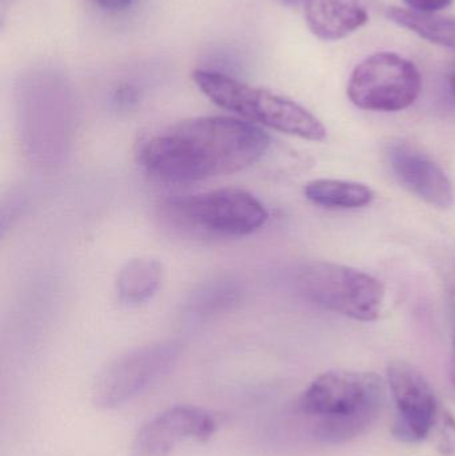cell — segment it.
<instances>
[{
	"label": "cell",
	"mask_w": 455,
	"mask_h": 456,
	"mask_svg": "<svg viewBox=\"0 0 455 456\" xmlns=\"http://www.w3.org/2000/svg\"><path fill=\"white\" fill-rule=\"evenodd\" d=\"M305 19L315 37L339 40L368 23L369 10L365 0H310Z\"/></svg>",
	"instance_id": "11"
},
{
	"label": "cell",
	"mask_w": 455,
	"mask_h": 456,
	"mask_svg": "<svg viewBox=\"0 0 455 456\" xmlns=\"http://www.w3.org/2000/svg\"><path fill=\"white\" fill-rule=\"evenodd\" d=\"M134 0H93L96 5L102 10L111 11V12H118V11H125L133 4Z\"/></svg>",
	"instance_id": "16"
},
{
	"label": "cell",
	"mask_w": 455,
	"mask_h": 456,
	"mask_svg": "<svg viewBox=\"0 0 455 456\" xmlns=\"http://www.w3.org/2000/svg\"><path fill=\"white\" fill-rule=\"evenodd\" d=\"M222 415L203 407L178 404L142 426L131 446L133 456H170L186 441L206 442L215 436Z\"/></svg>",
	"instance_id": "9"
},
{
	"label": "cell",
	"mask_w": 455,
	"mask_h": 456,
	"mask_svg": "<svg viewBox=\"0 0 455 456\" xmlns=\"http://www.w3.org/2000/svg\"><path fill=\"white\" fill-rule=\"evenodd\" d=\"M192 79L211 102L254 125L312 142L325 141L328 135L317 117L286 96L207 69H197Z\"/></svg>",
	"instance_id": "3"
},
{
	"label": "cell",
	"mask_w": 455,
	"mask_h": 456,
	"mask_svg": "<svg viewBox=\"0 0 455 456\" xmlns=\"http://www.w3.org/2000/svg\"><path fill=\"white\" fill-rule=\"evenodd\" d=\"M409 10L419 13H435L449 7L453 0H403Z\"/></svg>",
	"instance_id": "15"
},
{
	"label": "cell",
	"mask_w": 455,
	"mask_h": 456,
	"mask_svg": "<svg viewBox=\"0 0 455 456\" xmlns=\"http://www.w3.org/2000/svg\"><path fill=\"white\" fill-rule=\"evenodd\" d=\"M270 146L259 126L230 117H202L166 126L144 136L136 158L154 178L190 183L240 173Z\"/></svg>",
	"instance_id": "1"
},
{
	"label": "cell",
	"mask_w": 455,
	"mask_h": 456,
	"mask_svg": "<svg viewBox=\"0 0 455 456\" xmlns=\"http://www.w3.org/2000/svg\"><path fill=\"white\" fill-rule=\"evenodd\" d=\"M387 158L395 178L409 192L433 208L453 206V184L432 158L401 142L390 146Z\"/></svg>",
	"instance_id": "10"
},
{
	"label": "cell",
	"mask_w": 455,
	"mask_h": 456,
	"mask_svg": "<svg viewBox=\"0 0 455 456\" xmlns=\"http://www.w3.org/2000/svg\"><path fill=\"white\" fill-rule=\"evenodd\" d=\"M451 90H453V94L455 96V74L453 77H451Z\"/></svg>",
	"instance_id": "19"
},
{
	"label": "cell",
	"mask_w": 455,
	"mask_h": 456,
	"mask_svg": "<svg viewBox=\"0 0 455 456\" xmlns=\"http://www.w3.org/2000/svg\"><path fill=\"white\" fill-rule=\"evenodd\" d=\"M162 265L149 257L130 260L120 270L117 289L120 299L127 303H142L151 297L162 281Z\"/></svg>",
	"instance_id": "13"
},
{
	"label": "cell",
	"mask_w": 455,
	"mask_h": 456,
	"mask_svg": "<svg viewBox=\"0 0 455 456\" xmlns=\"http://www.w3.org/2000/svg\"><path fill=\"white\" fill-rule=\"evenodd\" d=\"M385 386L374 372L331 370L320 375L299 399V412L313 434L339 444L362 436L381 415Z\"/></svg>",
	"instance_id": "2"
},
{
	"label": "cell",
	"mask_w": 455,
	"mask_h": 456,
	"mask_svg": "<svg viewBox=\"0 0 455 456\" xmlns=\"http://www.w3.org/2000/svg\"><path fill=\"white\" fill-rule=\"evenodd\" d=\"M160 216L171 226L210 238H240L266 224L264 206L245 190L221 189L171 198L160 206Z\"/></svg>",
	"instance_id": "4"
},
{
	"label": "cell",
	"mask_w": 455,
	"mask_h": 456,
	"mask_svg": "<svg viewBox=\"0 0 455 456\" xmlns=\"http://www.w3.org/2000/svg\"><path fill=\"white\" fill-rule=\"evenodd\" d=\"M278 2L286 5H306L310 0H278Z\"/></svg>",
	"instance_id": "17"
},
{
	"label": "cell",
	"mask_w": 455,
	"mask_h": 456,
	"mask_svg": "<svg viewBox=\"0 0 455 456\" xmlns=\"http://www.w3.org/2000/svg\"><path fill=\"white\" fill-rule=\"evenodd\" d=\"M181 347L159 343L131 351L110 364L93 388V403L103 410L125 406L162 379L178 361Z\"/></svg>",
	"instance_id": "7"
},
{
	"label": "cell",
	"mask_w": 455,
	"mask_h": 456,
	"mask_svg": "<svg viewBox=\"0 0 455 456\" xmlns=\"http://www.w3.org/2000/svg\"><path fill=\"white\" fill-rule=\"evenodd\" d=\"M387 382L395 404V438L419 444L429 438L441 417L440 403L425 375L408 362L387 367Z\"/></svg>",
	"instance_id": "8"
},
{
	"label": "cell",
	"mask_w": 455,
	"mask_h": 456,
	"mask_svg": "<svg viewBox=\"0 0 455 456\" xmlns=\"http://www.w3.org/2000/svg\"><path fill=\"white\" fill-rule=\"evenodd\" d=\"M305 197L329 210H355L371 205L376 192L358 182L317 179L305 186Z\"/></svg>",
	"instance_id": "12"
},
{
	"label": "cell",
	"mask_w": 455,
	"mask_h": 456,
	"mask_svg": "<svg viewBox=\"0 0 455 456\" xmlns=\"http://www.w3.org/2000/svg\"><path fill=\"white\" fill-rule=\"evenodd\" d=\"M451 380H453V385L455 387V337L453 343V359H451Z\"/></svg>",
	"instance_id": "18"
},
{
	"label": "cell",
	"mask_w": 455,
	"mask_h": 456,
	"mask_svg": "<svg viewBox=\"0 0 455 456\" xmlns=\"http://www.w3.org/2000/svg\"><path fill=\"white\" fill-rule=\"evenodd\" d=\"M299 289L313 305L360 322H374L384 307V284L353 267L314 262L299 273Z\"/></svg>",
	"instance_id": "5"
},
{
	"label": "cell",
	"mask_w": 455,
	"mask_h": 456,
	"mask_svg": "<svg viewBox=\"0 0 455 456\" xmlns=\"http://www.w3.org/2000/svg\"><path fill=\"white\" fill-rule=\"evenodd\" d=\"M421 90L416 64L395 53L369 56L355 67L347 85L352 103L368 111H402L418 99Z\"/></svg>",
	"instance_id": "6"
},
{
	"label": "cell",
	"mask_w": 455,
	"mask_h": 456,
	"mask_svg": "<svg viewBox=\"0 0 455 456\" xmlns=\"http://www.w3.org/2000/svg\"><path fill=\"white\" fill-rule=\"evenodd\" d=\"M387 16L395 24L410 29L422 39L455 51V18L414 12L400 7L389 8Z\"/></svg>",
	"instance_id": "14"
}]
</instances>
